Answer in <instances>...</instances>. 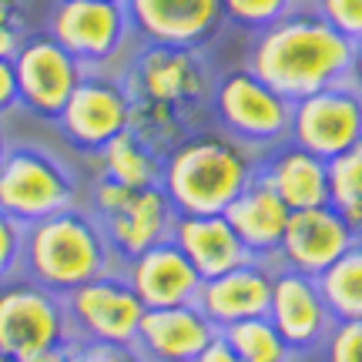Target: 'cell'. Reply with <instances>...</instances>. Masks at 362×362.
Here are the masks:
<instances>
[{
	"label": "cell",
	"mask_w": 362,
	"mask_h": 362,
	"mask_svg": "<svg viewBox=\"0 0 362 362\" xmlns=\"http://www.w3.org/2000/svg\"><path fill=\"white\" fill-rule=\"evenodd\" d=\"M349 57L352 40L325 24L312 4L298 0L282 21L255 34L245 67L282 98L298 101L322 88L342 84L349 74Z\"/></svg>",
	"instance_id": "cell-1"
},
{
	"label": "cell",
	"mask_w": 362,
	"mask_h": 362,
	"mask_svg": "<svg viewBox=\"0 0 362 362\" xmlns=\"http://www.w3.org/2000/svg\"><path fill=\"white\" fill-rule=\"evenodd\" d=\"M262 151L225 131H188L161 158V188L178 215H225L259 175Z\"/></svg>",
	"instance_id": "cell-2"
},
{
	"label": "cell",
	"mask_w": 362,
	"mask_h": 362,
	"mask_svg": "<svg viewBox=\"0 0 362 362\" xmlns=\"http://www.w3.org/2000/svg\"><path fill=\"white\" fill-rule=\"evenodd\" d=\"M121 262L104 238L101 221L84 205L24 225V275L57 296L117 269Z\"/></svg>",
	"instance_id": "cell-3"
},
{
	"label": "cell",
	"mask_w": 362,
	"mask_h": 362,
	"mask_svg": "<svg viewBox=\"0 0 362 362\" xmlns=\"http://www.w3.org/2000/svg\"><path fill=\"white\" fill-rule=\"evenodd\" d=\"M47 34L88 71H124L134 51V27L124 0H54Z\"/></svg>",
	"instance_id": "cell-4"
},
{
	"label": "cell",
	"mask_w": 362,
	"mask_h": 362,
	"mask_svg": "<svg viewBox=\"0 0 362 362\" xmlns=\"http://www.w3.org/2000/svg\"><path fill=\"white\" fill-rule=\"evenodd\" d=\"M71 205H81L74 171L47 148L11 144L0 165V208L21 225H34Z\"/></svg>",
	"instance_id": "cell-5"
},
{
	"label": "cell",
	"mask_w": 362,
	"mask_h": 362,
	"mask_svg": "<svg viewBox=\"0 0 362 362\" xmlns=\"http://www.w3.org/2000/svg\"><path fill=\"white\" fill-rule=\"evenodd\" d=\"M208 104L215 111L218 128L255 151H269L275 144L288 141L292 101L255 78L248 67H235L215 78Z\"/></svg>",
	"instance_id": "cell-6"
},
{
	"label": "cell",
	"mask_w": 362,
	"mask_h": 362,
	"mask_svg": "<svg viewBox=\"0 0 362 362\" xmlns=\"http://www.w3.org/2000/svg\"><path fill=\"white\" fill-rule=\"evenodd\" d=\"M121 78L134 101L168 104L181 115H192L198 104L211 101V88H215V78L198 47L141 44V40L131 51Z\"/></svg>",
	"instance_id": "cell-7"
},
{
	"label": "cell",
	"mask_w": 362,
	"mask_h": 362,
	"mask_svg": "<svg viewBox=\"0 0 362 362\" xmlns=\"http://www.w3.org/2000/svg\"><path fill=\"white\" fill-rule=\"evenodd\" d=\"M71 342L74 332L64 309V296L44 288L27 275L0 282V349L7 356L21 362Z\"/></svg>",
	"instance_id": "cell-8"
},
{
	"label": "cell",
	"mask_w": 362,
	"mask_h": 362,
	"mask_svg": "<svg viewBox=\"0 0 362 362\" xmlns=\"http://www.w3.org/2000/svg\"><path fill=\"white\" fill-rule=\"evenodd\" d=\"M74 342H107V346H134L138 325L144 319L141 298L134 296L121 265L98 279L78 285L64 296Z\"/></svg>",
	"instance_id": "cell-9"
},
{
	"label": "cell",
	"mask_w": 362,
	"mask_h": 362,
	"mask_svg": "<svg viewBox=\"0 0 362 362\" xmlns=\"http://www.w3.org/2000/svg\"><path fill=\"white\" fill-rule=\"evenodd\" d=\"M131 104L134 98L117 71H88L54 124L71 148L98 155L107 141L128 131Z\"/></svg>",
	"instance_id": "cell-10"
},
{
	"label": "cell",
	"mask_w": 362,
	"mask_h": 362,
	"mask_svg": "<svg viewBox=\"0 0 362 362\" xmlns=\"http://www.w3.org/2000/svg\"><path fill=\"white\" fill-rule=\"evenodd\" d=\"M288 141L305 148L322 161H336L362 141L359 124V90L352 84H332L292 101Z\"/></svg>",
	"instance_id": "cell-11"
},
{
	"label": "cell",
	"mask_w": 362,
	"mask_h": 362,
	"mask_svg": "<svg viewBox=\"0 0 362 362\" xmlns=\"http://www.w3.org/2000/svg\"><path fill=\"white\" fill-rule=\"evenodd\" d=\"M13 74L21 107L40 121H57L88 67L74 54H67L51 34H30L24 47L13 54Z\"/></svg>",
	"instance_id": "cell-12"
},
{
	"label": "cell",
	"mask_w": 362,
	"mask_h": 362,
	"mask_svg": "<svg viewBox=\"0 0 362 362\" xmlns=\"http://www.w3.org/2000/svg\"><path fill=\"white\" fill-rule=\"evenodd\" d=\"M269 322L285 339L292 356H312V352H319L336 319L325 305L319 279L275 265Z\"/></svg>",
	"instance_id": "cell-13"
},
{
	"label": "cell",
	"mask_w": 362,
	"mask_h": 362,
	"mask_svg": "<svg viewBox=\"0 0 362 362\" xmlns=\"http://www.w3.org/2000/svg\"><path fill=\"white\" fill-rule=\"evenodd\" d=\"M356 242H359L356 232L346 225V218L332 205L302 208V211L288 215L285 235L279 242V252H275V265L319 279Z\"/></svg>",
	"instance_id": "cell-14"
},
{
	"label": "cell",
	"mask_w": 362,
	"mask_h": 362,
	"mask_svg": "<svg viewBox=\"0 0 362 362\" xmlns=\"http://www.w3.org/2000/svg\"><path fill=\"white\" fill-rule=\"evenodd\" d=\"M124 11L141 44L171 47H202L225 21L221 0H124Z\"/></svg>",
	"instance_id": "cell-15"
},
{
	"label": "cell",
	"mask_w": 362,
	"mask_h": 362,
	"mask_svg": "<svg viewBox=\"0 0 362 362\" xmlns=\"http://www.w3.org/2000/svg\"><path fill=\"white\" fill-rule=\"evenodd\" d=\"M175 218H178V211L168 202L165 188L151 185V188H131L124 194V202L111 208L107 215H101L98 221H101L104 238L115 252V259L124 265L134 255L168 242Z\"/></svg>",
	"instance_id": "cell-16"
},
{
	"label": "cell",
	"mask_w": 362,
	"mask_h": 362,
	"mask_svg": "<svg viewBox=\"0 0 362 362\" xmlns=\"http://www.w3.org/2000/svg\"><path fill=\"white\" fill-rule=\"evenodd\" d=\"M272 279H275V262L248 259L245 265L225 272V275L205 279L198 288L194 305L205 312L211 325L221 332L225 325L269 315Z\"/></svg>",
	"instance_id": "cell-17"
},
{
	"label": "cell",
	"mask_w": 362,
	"mask_h": 362,
	"mask_svg": "<svg viewBox=\"0 0 362 362\" xmlns=\"http://www.w3.org/2000/svg\"><path fill=\"white\" fill-rule=\"evenodd\" d=\"M128 275L134 296L141 298L144 309H171V305H192L202 288V275L194 269L188 255L181 252L175 242H161V245L148 248L141 255H134L121 265Z\"/></svg>",
	"instance_id": "cell-18"
},
{
	"label": "cell",
	"mask_w": 362,
	"mask_h": 362,
	"mask_svg": "<svg viewBox=\"0 0 362 362\" xmlns=\"http://www.w3.org/2000/svg\"><path fill=\"white\" fill-rule=\"evenodd\" d=\"M218 329L198 305L144 309L134 349L144 362H194Z\"/></svg>",
	"instance_id": "cell-19"
},
{
	"label": "cell",
	"mask_w": 362,
	"mask_h": 362,
	"mask_svg": "<svg viewBox=\"0 0 362 362\" xmlns=\"http://www.w3.org/2000/svg\"><path fill=\"white\" fill-rule=\"evenodd\" d=\"M259 178L282 198L288 211L329 205V161L292 141L262 151Z\"/></svg>",
	"instance_id": "cell-20"
},
{
	"label": "cell",
	"mask_w": 362,
	"mask_h": 362,
	"mask_svg": "<svg viewBox=\"0 0 362 362\" xmlns=\"http://www.w3.org/2000/svg\"><path fill=\"white\" fill-rule=\"evenodd\" d=\"M171 242L188 255L202 279L225 275L252 259L225 215H178L171 228Z\"/></svg>",
	"instance_id": "cell-21"
},
{
	"label": "cell",
	"mask_w": 362,
	"mask_h": 362,
	"mask_svg": "<svg viewBox=\"0 0 362 362\" xmlns=\"http://www.w3.org/2000/svg\"><path fill=\"white\" fill-rule=\"evenodd\" d=\"M288 215L292 211L285 208V202L272 192L259 175L232 205L225 208V218L235 228V235L242 238V245L248 248V255L262 262H275V252H279V242L285 235Z\"/></svg>",
	"instance_id": "cell-22"
},
{
	"label": "cell",
	"mask_w": 362,
	"mask_h": 362,
	"mask_svg": "<svg viewBox=\"0 0 362 362\" xmlns=\"http://www.w3.org/2000/svg\"><path fill=\"white\" fill-rule=\"evenodd\" d=\"M98 175L111 178L117 185H128V188H151L161 185V155L151 151L138 134H117L115 141H107L98 151Z\"/></svg>",
	"instance_id": "cell-23"
},
{
	"label": "cell",
	"mask_w": 362,
	"mask_h": 362,
	"mask_svg": "<svg viewBox=\"0 0 362 362\" xmlns=\"http://www.w3.org/2000/svg\"><path fill=\"white\" fill-rule=\"evenodd\" d=\"M332 319H362V238L319 275Z\"/></svg>",
	"instance_id": "cell-24"
},
{
	"label": "cell",
	"mask_w": 362,
	"mask_h": 362,
	"mask_svg": "<svg viewBox=\"0 0 362 362\" xmlns=\"http://www.w3.org/2000/svg\"><path fill=\"white\" fill-rule=\"evenodd\" d=\"M131 134H138L151 151L165 158L175 144L188 134V115H181L168 104L158 101H134L131 104Z\"/></svg>",
	"instance_id": "cell-25"
},
{
	"label": "cell",
	"mask_w": 362,
	"mask_h": 362,
	"mask_svg": "<svg viewBox=\"0 0 362 362\" xmlns=\"http://www.w3.org/2000/svg\"><path fill=\"white\" fill-rule=\"evenodd\" d=\"M329 205L346 218L356 238H362V141L329 161Z\"/></svg>",
	"instance_id": "cell-26"
},
{
	"label": "cell",
	"mask_w": 362,
	"mask_h": 362,
	"mask_svg": "<svg viewBox=\"0 0 362 362\" xmlns=\"http://www.w3.org/2000/svg\"><path fill=\"white\" fill-rule=\"evenodd\" d=\"M221 339L232 346L235 356L242 362H296V356L285 346V339L279 336L275 325L269 322V315L225 325V329H221Z\"/></svg>",
	"instance_id": "cell-27"
},
{
	"label": "cell",
	"mask_w": 362,
	"mask_h": 362,
	"mask_svg": "<svg viewBox=\"0 0 362 362\" xmlns=\"http://www.w3.org/2000/svg\"><path fill=\"white\" fill-rule=\"evenodd\" d=\"M296 4L298 0H221V11H225V21H232L235 27L259 34L275 21H282Z\"/></svg>",
	"instance_id": "cell-28"
},
{
	"label": "cell",
	"mask_w": 362,
	"mask_h": 362,
	"mask_svg": "<svg viewBox=\"0 0 362 362\" xmlns=\"http://www.w3.org/2000/svg\"><path fill=\"white\" fill-rule=\"evenodd\" d=\"M315 356L322 362H362V319H336Z\"/></svg>",
	"instance_id": "cell-29"
},
{
	"label": "cell",
	"mask_w": 362,
	"mask_h": 362,
	"mask_svg": "<svg viewBox=\"0 0 362 362\" xmlns=\"http://www.w3.org/2000/svg\"><path fill=\"white\" fill-rule=\"evenodd\" d=\"M24 275V225L0 208V282Z\"/></svg>",
	"instance_id": "cell-30"
},
{
	"label": "cell",
	"mask_w": 362,
	"mask_h": 362,
	"mask_svg": "<svg viewBox=\"0 0 362 362\" xmlns=\"http://www.w3.org/2000/svg\"><path fill=\"white\" fill-rule=\"evenodd\" d=\"M315 13L329 27H336L346 40L362 37V0H309Z\"/></svg>",
	"instance_id": "cell-31"
},
{
	"label": "cell",
	"mask_w": 362,
	"mask_h": 362,
	"mask_svg": "<svg viewBox=\"0 0 362 362\" xmlns=\"http://www.w3.org/2000/svg\"><path fill=\"white\" fill-rule=\"evenodd\" d=\"M30 37V21H27L24 0H0V57H11L24 47Z\"/></svg>",
	"instance_id": "cell-32"
},
{
	"label": "cell",
	"mask_w": 362,
	"mask_h": 362,
	"mask_svg": "<svg viewBox=\"0 0 362 362\" xmlns=\"http://www.w3.org/2000/svg\"><path fill=\"white\" fill-rule=\"evenodd\" d=\"M74 362H144L134 346H107V342H71Z\"/></svg>",
	"instance_id": "cell-33"
},
{
	"label": "cell",
	"mask_w": 362,
	"mask_h": 362,
	"mask_svg": "<svg viewBox=\"0 0 362 362\" xmlns=\"http://www.w3.org/2000/svg\"><path fill=\"white\" fill-rule=\"evenodd\" d=\"M21 107V94H17V74H13V61L0 57V117Z\"/></svg>",
	"instance_id": "cell-34"
},
{
	"label": "cell",
	"mask_w": 362,
	"mask_h": 362,
	"mask_svg": "<svg viewBox=\"0 0 362 362\" xmlns=\"http://www.w3.org/2000/svg\"><path fill=\"white\" fill-rule=\"evenodd\" d=\"M194 362H242V359L235 356V349L225 342V339H221V332H218V336H215L205 349H202V356H198Z\"/></svg>",
	"instance_id": "cell-35"
},
{
	"label": "cell",
	"mask_w": 362,
	"mask_h": 362,
	"mask_svg": "<svg viewBox=\"0 0 362 362\" xmlns=\"http://www.w3.org/2000/svg\"><path fill=\"white\" fill-rule=\"evenodd\" d=\"M346 84H352L356 90H362V37L352 40V57H349V74Z\"/></svg>",
	"instance_id": "cell-36"
},
{
	"label": "cell",
	"mask_w": 362,
	"mask_h": 362,
	"mask_svg": "<svg viewBox=\"0 0 362 362\" xmlns=\"http://www.w3.org/2000/svg\"><path fill=\"white\" fill-rule=\"evenodd\" d=\"M21 362H74V359H71V346H61V349L37 352V356H30V359H21Z\"/></svg>",
	"instance_id": "cell-37"
},
{
	"label": "cell",
	"mask_w": 362,
	"mask_h": 362,
	"mask_svg": "<svg viewBox=\"0 0 362 362\" xmlns=\"http://www.w3.org/2000/svg\"><path fill=\"white\" fill-rule=\"evenodd\" d=\"M7 151H11V138H7V131L0 128V165H4V158H7Z\"/></svg>",
	"instance_id": "cell-38"
},
{
	"label": "cell",
	"mask_w": 362,
	"mask_h": 362,
	"mask_svg": "<svg viewBox=\"0 0 362 362\" xmlns=\"http://www.w3.org/2000/svg\"><path fill=\"white\" fill-rule=\"evenodd\" d=\"M0 362H17V359H13V356H7V352L0 349Z\"/></svg>",
	"instance_id": "cell-39"
},
{
	"label": "cell",
	"mask_w": 362,
	"mask_h": 362,
	"mask_svg": "<svg viewBox=\"0 0 362 362\" xmlns=\"http://www.w3.org/2000/svg\"><path fill=\"white\" fill-rule=\"evenodd\" d=\"M359 124H362V90H359Z\"/></svg>",
	"instance_id": "cell-40"
}]
</instances>
